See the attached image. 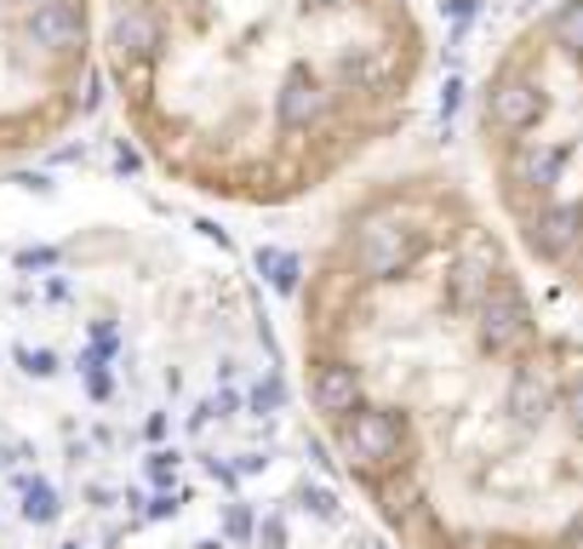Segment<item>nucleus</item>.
Segmentation results:
<instances>
[{
  "instance_id": "f257e3e1",
  "label": "nucleus",
  "mask_w": 583,
  "mask_h": 549,
  "mask_svg": "<svg viewBox=\"0 0 583 549\" xmlns=\"http://www.w3.org/2000/svg\"><path fill=\"white\" fill-rule=\"evenodd\" d=\"M567 343L441 172L366 184L298 287L303 401L395 549H583Z\"/></svg>"
},
{
  "instance_id": "f03ea898",
  "label": "nucleus",
  "mask_w": 583,
  "mask_h": 549,
  "mask_svg": "<svg viewBox=\"0 0 583 549\" xmlns=\"http://www.w3.org/2000/svg\"><path fill=\"white\" fill-rule=\"evenodd\" d=\"M97 69L172 184L292 207L389 143L423 35L407 0H97Z\"/></svg>"
},
{
  "instance_id": "7ed1b4c3",
  "label": "nucleus",
  "mask_w": 583,
  "mask_h": 549,
  "mask_svg": "<svg viewBox=\"0 0 583 549\" xmlns=\"http://www.w3.org/2000/svg\"><path fill=\"white\" fill-rule=\"evenodd\" d=\"M97 74V0H0V166L81 127Z\"/></svg>"
}]
</instances>
